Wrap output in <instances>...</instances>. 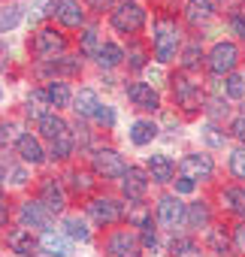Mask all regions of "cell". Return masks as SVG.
Instances as JSON below:
<instances>
[{"label": "cell", "mask_w": 245, "mask_h": 257, "mask_svg": "<svg viewBox=\"0 0 245 257\" xmlns=\"http://www.w3.org/2000/svg\"><path fill=\"white\" fill-rule=\"evenodd\" d=\"M128 218H131L134 227H149V224H152V212H149L146 206H140V200H137V206L128 212Z\"/></svg>", "instance_id": "39"}, {"label": "cell", "mask_w": 245, "mask_h": 257, "mask_svg": "<svg viewBox=\"0 0 245 257\" xmlns=\"http://www.w3.org/2000/svg\"><path fill=\"white\" fill-rule=\"evenodd\" d=\"M230 131H233V137L245 146V115H239L236 121H233V127H230Z\"/></svg>", "instance_id": "48"}, {"label": "cell", "mask_w": 245, "mask_h": 257, "mask_svg": "<svg viewBox=\"0 0 245 257\" xmlns=\"http://www.w3.org/2000/svg\"><path fill=\"white\" fill-rule=\"evenodd\" d=\"M173 176H176V167H173V161L167 155H152L149 158V179L152 182L167 185V182H173Z\"/></svg>", "instance_id": "15"}, {"label": "cell", "mask_w": 245, "mask_h": 257, "mask_svg": "<svg viewBox=\"0 0 245 257\" xmlns=\"http://www.w3.org/2000/svg\"><path fill=\"white\" fill-rule=\"evenodd\" d=\"M106 251H109L112 257H140L143 242H140V236L131 233V230H115V233H109V239H106Z\"/></svg>", "instance_id": "7"}, {"label": "cell", "mask_w": 245, "mask_h": 257, "mask_svg": "<svg viewBox=\"0 0 245 257\" xmlns=\"http://www.w3.org/2000/svg\"><path fill=\"white\" fill-rule=\"evenodd\" d=\"M230 28H233V34H236L239 40H245V16H233V19H230Z\"/></svg>", "instance_id": "49"}, {"label": "cell", "mask_w": 245, "mask_h": 257, "mask_svg": "<svg viewBox=\"0 0 245 257\" xmlns=\"http://www.w3.org/2000/svg\"><path fill=\"white\" fill-rule=\"evenodd\" d=\"M200 64H203V52H200V46H197V43H188L185 52H182V67H185V70H197Z\"/></svg>", "instance_id": "31"}, {"label": "cell", "mask_w": 245, "mask_h": 257, "mask_svg": "<svg viewBox=\"0 0 245 257\" xmlns=\"http://www.w3.org/2000/svg\"><path fill=\"white\" fill-rule=\"evenodd\" d=\"M79 49H82L85 55H94V58H97V52H100V40H97V31H94V28H88V31L82 34Z\"/></svg>", "instance_id": "38"}, {"label": "cell", "mask_w": 245, "mask_h": 257, "mask_svg": "<svg viewBox=\"0 0 245 257\" xmlns=\"http://www.w3.org/2000/svg\"><path fill=\"white\" fill-rule=\"evenodd\" d=\"M0 176H4V182H10V185H25V182H28L25 167H19V164L10 161V158L0 161Z\"/></svg>", "instance_id": "28"}, {"label": "cell", "mask_w": 245, "mask_h": 257, "mask_svg": "<svg viewBox=\"0 0 245 257\" xmlns=\"http://www.w3.org/2000/svg\"><path fill=\"white\" fill-rule=\"evenodd\" d=\"M221 200H224V206H227L233 215L245 218V188H224Z\"/></svg>", "instance_id": "27"}, {"label": "cell", "mask_w": 245, "mask_h": 257, "mask_svg": "<svg viewBox=\"0 0 245 257\" xmlns=\"http://www.w3.org/2000/svg\"><path fill=\"white\" fill-rule=\"evenodd\" d=\"M49 94L46 91H31V97H28V118H34V121H40L43 115H49Z\"/></svg>", "instance_id": "26"}, {"label": "cell", "mask_w": 245, "mask_h": 257, "mask_svg": "<svg viewBox=\"0 0 245 257\" xmlns=\"http://www.w3.org/2000/svg\"><path fill=\"white\" fill-rule=\"evenodd\" d=\"M46 94H49V103H52L55 109H61V106H70V100H73V91H70V85H67L64 79H55V82H49Z\"/></svg>", "instance_id": "22"}, {"label": "cell", "mask_w": 245, "mask_h": 257, "mask_svg": "<svg viewBox=\"0 0 245 257\" xmlns=\"http://www.w3.org/2000/svg\"><path fill=\"white\" fill-rule=\"evenodd\" d=\"M206 64H209L212 73H218V76L227 73V76H230V73L236 70V64H239V49H236L233 43H218V46H212Z\"/></svg>", "instance_id": "6"}, {"label": "cell", "mask_w": 245, "mask_h": 257, "mask_svg": "<svg viewBox=\"0 0 245 257\" xmlns=\"http://www.w3.org/2000/svg\"><path fill=\"white\" fill-rule=\"evenodd\" d=\"M155 137H158V124L155 121H149V118L134 121V127H131V143L134 146H149Z\"/></svg>", "instance_id": "21"}, {"label": "cell", "mask_w": 245, "mask_h": 257, "mask_svg": "<svg viewBox=\"0 0 245 257\" xmlns=\"http://www.w3.org/2000/svg\"><path fill=\"white\" fill-rule=\"evenodd\" d=\"M173 257H203V254H200L197 242H191V239H179V242L173 245Z\"/></svg>", "instance_id": "40"}, {"label": "cell", "mask_w": 245, "mask_h": 257, "mask_svg": "<svg viewBox=\"0 0 245 257\" xmlns=\"http://www.w3.org/2000/svg\"><path fill=\"white\" fill-rule=\"evenodd\" d=\"M194 188H197V182H194L191 176L176 179V194H194Z\"/></svg>", "instance_id": "45"}, {"label": "cell", "mask_w": 245, "mask_h": 257, "mask_svg": "<svg viewBox=\"0 0 245 257\" xmlns=\"http://www.w3.org/2000/svg\"><path fill=\"white\" fill-rule=\"evenodd\" d=\"M146 25V10L137 4V0H125L112 10V28L118 34H137Z\"/></svg>", "instance_id": "1"}, {"label": "cell", "mask_w": 245, "mask_h": 257, "mask_svg": "<svg viewBox=\"0 0 245 257\" xmlns=\"http://www.w3.org/2000/svg\"><path fill=\"white\" fill-rule=\"evenodd\" d=\"M7 221H10V206H7L4 197H0V227H7Z\"/></svg>", "instance_id": "50"}, {"label": "cell", "mask_w": 245, "mask_h": 257, "mask_svg": "<svg viewBox=\"0 0 245 257\" xmlns=\"http://www.w3.org/2000/svg\"><path fill=\"white\" fill-rule=\"evenodd\" d=\"M91 118H94L97 124H103V127H112V124H115V112H112L109 106H103V103L94 109V115H91Z\"/></svg>", "instance_id": "42"}, {"label": "cell", "mask_w": 245, "mask_h": 257, "mask_svg": "<svg viewBox=\"0 0 245 257\" xmlns=\"http://www.w3.org/2000/svg\"><path fill=\"white\" fill-rule=\"evenodd\" d=\"M88 4H94V7H100V4H103V0H88Z\"/></svg>", "instance_id": "52"}, {"label": "cell", "mask_w": 245, "mask_h": 257, "mask_svg": "<svg viewBox=\"0 0 245 257\" xmlns=\"http://www.w3.org/2000/svg\"><path fill=\"white\" fill-rule=\"evenodd\" d=\"M19 22H22V10H19V7H7L4 13H0V34H4V31H13Z\"/></svg>", "instance_id": "37"}, {"label": "cell", "mask_w": 245, "mask_h": 257, "mask_svg": "<svg viewBox=\"0 0 245 257\" xmlns=\"http://www.w3.org/2000/svg\"><path fill=\"white\" fill-rule=\"evenodd\" d=\"M206 242H209V248H212V251H227V245H230V236L224 233V227H209V233H206Z\"/></svg>", "instance_id": "33"}, {"label": "cell", "mask_w": 245, "mask_h": 257, "mask_svg": "<svg viewBox=\"0 0 245 257\" xmlns=\"http://www.w3.org/2000/svg\"><path fill=\"white\" fill-rule=\"evenodd\" d=\"M121 191H125L128 200H143L149 191V173H143L140 167H128V173L121 176Z\"/></svg>", "instance_id": "10"}, {"label": "cell", "mask_w": 245, "mask_h": 257, "mask_svg": "<svg viewBox=\"0 0 245 257\" xmlns=\"http://www.w3.org/2000/svg\"><path fill=\"white\" fill-rule=\"evenodd\" d=\"M203 137H206V143H209L212 149H224V143H227V137L218 131L215 124H209V127H206V131H203Z\"/></svg>", "instance_id": "41"}, {"label": "cell", "mask_w": 245, "mask_h": 257, "mask_svg": "<svg viewBox=\"0 0 245 257\" xmlns=\"http://www.w3.org/2000/svg\"><path fill=\"white\" fill-rule=\"evenodd\" d=\"M131 67H146V52L140 49V46H131Z\"/></svg>", "instance_id": "47"}, {"label": "cell", "mask_w": 245, "mask_h": 257, "mask_svg": "<svg viewBox=\"0 0 245 257\" xmlns=\"http://www.w3.org/2000/svg\"><path fill=\"white\" fill-rule=\"evenodd\" d=\"M233 248H236L239 254H245V224H239V227L233 230Z\"/></svg>", "instance_id": "46"}, {"label": "cell", "mask_w": 245, "mask_h": 257, "mask_svg": "<svg viewBox=\"0 0 245 257\" xmlns=\"http://www.w3.org/2000/svg\"><path fill=\"white\" fill-rule=\"evenodd\" d=\"M13 140H19L16 137V124L13 121H0V149H7Z\"/></svg>", "instance_id": "43"}, {"label": "cell", "mask_w": 245, "mask_h": 257, "mask_svg": "<svg viewBox=\"0 0 245 257\" xmlns=\"http://www.w3.org/2000/svg\"><path fill=\"white\" fill-rule=\"evenodd\" d=\"M37 124H40V137H43V140H49V143H52V140H58L61 134H67V121H64L61 115H52V112H49V115H43Z\"/></svg>", "instance_id": "20"}, {"label": "cell", "mask_w": 245, "mask_h": 257, "mask_svg": "<svg viewBox=\"0 0 245 257\" xmlns=\"http://www.w3.org/2000/svg\"><path fill=\"white\" fill-rule=\"evenodd\" d=\"M94 173L103 176V179H121L128 173V164L121 161V155L112 152V149H97L94 152Z\"/></svg>", "instance_id": "8"}, {"label": "cell", "mask_w": 245, "mask_h": 257, "mask_svg": "<svg viewBox=\"0 0 245 257\" xmlns=\"http://www.w3.org/2000/svg\"><path fill=\"white\" fill-rule=\"evenodd\" d=\"M22 224L25 227H49V209L40 203V200H28V203H22Z\"/></svg>", "instance_id": "17"}, {"label": "cell", "mask_w": 245, "mask_h": 257, "mask_svg": "<svg viewBox=\"0 0 245 257\" xmlns=\"http://www.w3.org/2000/svg\"><path fill=\"white\" fill-rule=\"evenodd\" d=\"M224 91H227L230 100H242V97H245V79H242L239 73H230L227 82H224Z\"/></svg>", "instance_id": "32"}, {"label": "cell", "mask_w": 245, "mask_h": 257, "mask_svg": "<svg viewBox=\"0 0 245 257\" xmlns=\"http://www.w3.org/2000/svg\"><path fill=\"white\" fill-rule=\"evenodd\" d=\"M185 224H191V227H209V206L206 203H191Z\"/></svg>", "instance_id": "29"}, {"label": "cell", "mask_w": 245, "mask_h": 257, "mask_svg": "<svg viewBox=\"0 0 245 257\" xmlns=\"http://www.w3.org/2000/svg\"><path fill=\"white\" fill-rule=\"evenodd\" d=\"M97 106H100V100H97V91H94V88H82V91L73 97V109H76L79 115H94Z\"/></svg>", "instance_id": "24"}, {"label": "cell", "mask_w": 245, "mask_h": 257, "mask_svg": "<svg viewBox=\"0 0 245 257\" xmlns=\"http://www.w3.org/2000/svg\"><path fill=\"white\" fill-rule=\"evenodd\" d=\"M230 173H233V179L245 182V146L230 152Z\"/></svg>", "instance_id": "36"}, {"label": "cell", "mask_w": 245, "mask_h": 257, "mask_svg": "<svg viewBox=\"0 0 245 257\" xmlns=\"http://www.w3.org/2000/svg\"><path fill=\"white\" fill-rule=\"evenodd\" d=\"M70 188H73L76 194H88V191L94 188V179H91L88 173H82V170H73V173H70Z\"/></svg>", "instance_id": "35"}, {"label": "cell", "mask_w": 245, "mask_h": 257, "mask_svg": "<svg viewBox=\"0 0 245 257\" xmlns=\"http://www.w3.org/2000/svg\"><path fill=\"white\" fill-rule=\"evenodd\" d=\"M64 233L73 236V239H79V242H88V239H91V230L85 227L82 218H67V221H64Z\"/></svg>", "instance_id": "30"}, {"label": "cell", "mask_w": 245, "mask_h": 257, "mask_svg": "<svg viewBox=\"0 0 245 257\" xmlns=\"http://www.w3.org/2000/svg\"><path fill=\"white\" fill-rule=\"evenodd\" d=\"M206 112H209V118H212V121H221V118H227V115H230V106H227V103H221V100H212Z\"/></svg>", "instance_id": "44"}, {"label": "cell", "mask_w": 245, "mask_h": 257, "mask_svg": "<svg viewBox=\"0 0 245 257\" xmlns=\"http://www.w3.org/2000/svg\"><path fill=\"white\" fill-rule=\"evenodd\" d=\"M128 100H131L137 109H149V112H155V109L161 106L158 91H155L152 85H146V82H131V85H128Z\"/></svg>", "instance_id": "11"}, {"label": "cell", "mask_w": 245, "mask_h": 257, "mask_svg": "<svg viewBox=\"0 0 245 257\" xmlns=\"http://www.w3.org/2000/svg\"><path fill=\"white\" fill-rule=\"evenodd\" d=\"M31 49H34V55H37L40 61H52V58H61V55L67 52V40H64V34H58L55 28H43V31H37Z\"/></svg>", "instance_id": "3"}, {"label": "cell", "mask_w": 245, "mask_h": 257, "mask_svg": "<svg viewBox=\"0 0 245 257\" xmlns=\"http://www.w3.org/2000/svg\"><path fill=\"white\" fill-rule=\"evenodd\" d=\"M55 16L67 28H82V22H85V10L79 7V0H58V4H55Z\"/></svg>", "instance_id": "13"}, {"label": "cell", "mask_w": 245, "mask_h": 257, "mask_svg": "<svg viewBox=\"0 0 245 257\" xmlns=\"http://www.w3.org/2000/svg\"><path fill=\"white\" fill-rule=\"evenodd\" d=\"M40 203L49 209V212H61L67 206V197H64V188L55 182V179H46L40 185Z\"/></svg>", "instance_id": "14"}, {"label": "cell", "mask_w": 245, "mask_h": 257, "mask_svg": "<svg viewBox=\"0 0 245 257\" xmlns=\"http://www.w3.org/2000/svg\"><path fill=\"white\" fill-rule=\"evenodd\" d=\"M7 242H10V248L19 251V254H34L37 245H40V242L31 236L28 227H16V230H10V233H7Z\"/></svg>", "instance_id": "18"}, {"label": "cell", "mask_w": 245, "mask_h": 257, "mask_svg": "<svg viewBox=\"0 0 245 257\" xmlns=\"http://www.w3.org/2000/svg\"><path fill=\"white\" fill-rule=\"evenodd\" d=\"M88 215L97 224H118L121 218H125V206H121L118 200H112V197H94L88 203Z\"/></svg>", "instance_id": "9"}, {"label": "cell", "mask_w": 245, "mask_h": 257, "mask_svg": "<svg viewBox=\"0 0 245 257\" xmlns=\"http://www.w3.org/2000/svg\"><path fill=\"white\" fill-rule=\"evenodd\" d=\"M170 82H173V97L179 100V106H182L185 112H197V109L203 106V94H200V88H197L185 73H176Z\"/></svg>", "instance_id": "4"}, {"label": "cell", "mask_w": 245, "mask_h": 257, "mask_svg": "<svg viewBox=\"0 0 245 257\" xmlns=\"http://www.w3.org/2000/svg\"><path fill=\"white\" fill-rule=\"evenodd\" d=\"M0 197H4V179H0Z\"/></svg>", "instance_id": "53"}, {"label": "cell", "mask_w": 245, "mask_h": 257, "mask_svg": "<svg viewBox=\"0 0 245 257\" xmlns=\"http://www.w3.org/2000/svg\"><path fill=\"white\" fill-rule=\"evenodd\" d=\"M185 218H188V209H185V203L179 200V194H167V197L158 200V221H161L167 230H179V227L185 224Z\"/></svg>", "instance_id": "5"}, {"label": "cell", "mask_w": 245, "mask_h": 257, "mask_svg": "<svg viewBox=\"0 0 245 257\" xmlns=\"http://www.w3.org/2000/svg\"><path fill=\"white\" fill-rule=\"evenodd\" d=\"M121 61H125L121 46H115V43H103V46H100V52H97V64H100V67L112 70V67H118Z\"/></svg>", "instance_id": "25"}, {"label": "cell", "mask_w": 245, "mask_h": 257, "mask_svg": "<svg viewBox=\"0 0 245 257\" xmlns=\"http://www.w3.org/2000/svg\"><path fill=\"white\" fill-rule=\"evenodd\" d=\"M206 4H209V7H218V4H221V0H206Z\"/></svg>", "instance_id": "51"}, {"label": "cell", "mask_w": 245, "mask_h": 257, "mask_svg": "<svg viewBox=\"0 0 245 257\" xmlns=\"http://www.w3.org/2000/svg\"><path fill=\"white\" fill-rule=\"evenodd\" d=\"M179 55V28L170 19H161L155 25V58L158 61H173Z\"/></svg>", "instance_id": "2"}, {"label": "cell", "mask_w": 245, "mask_h": 257, "mask_svg": "<svg viewBox=\"0 0 245 257\" xmlns=\"http://www.w3.org/2000/svg\"><path fill=\"white\" fill-rule=\"evenodd\" d=\"M212 13H215V7H209L206 0H188V7H185V19L191 25H206L212 19Z\"/></svg>", "instance_id": "23"}, {"label": "cell", "mask_w": 245, "mask_h": 257, "mask_svg": "<svg viewBox=\"0 0 245 257\" xmlns=\"http://www.w3.org/2000/svg\"><path fill=\"white\" fill-rule=\"evenodd\" d=\"M182 170H185V176H191L197 182V179H212L215 164H212L209 155H185L182 158Z\"/></svg>", "instance_id": "12"}, {"label": "cell", "mask_w": 245, "mask_h": 257, "mask_svg": "<svg viewBox=\"0 0 245 257\" xmlns=\"http://www.w3.org/2000/svg\"><path fill=\"white\" fill-rule=\"evenodd\" d=\"M16 149H19V158H22V161H28V164H43V158H46V152H43L40 140H37V137H31V134H22V137L16 140Z\"/></svg>", "instance_id": "16"}, {"label": "cell", "mask_w": 245, "mask_h": 257, "mask_svg": "<svg viewBox=\"0 0 245 257\" xmlns=\"http://www.w3.org/2000/svg\"><path fill=\"white\" fill-rule=\"evenodd\" d=\"M40 248H43L49 257H70V242H67L61 233H52V230H46V233L40 236Z\"/></svg>", "instance_id": "19"}, {"label": "cell", "mask_w": 245, "mask_h": 257, "mask_svg": "<svg viewBox=\"0 0 245 257\" xmlns=\"http://www.w3.org/2000/svg\"><path fill=\"white\" fill-rule=\"evenodd\" d=\"M70 152H73V137L70 134H61L58 140H52V158L64 161V158H70Z\"/></svg>", "instance_id": "34"}]
</instances>
